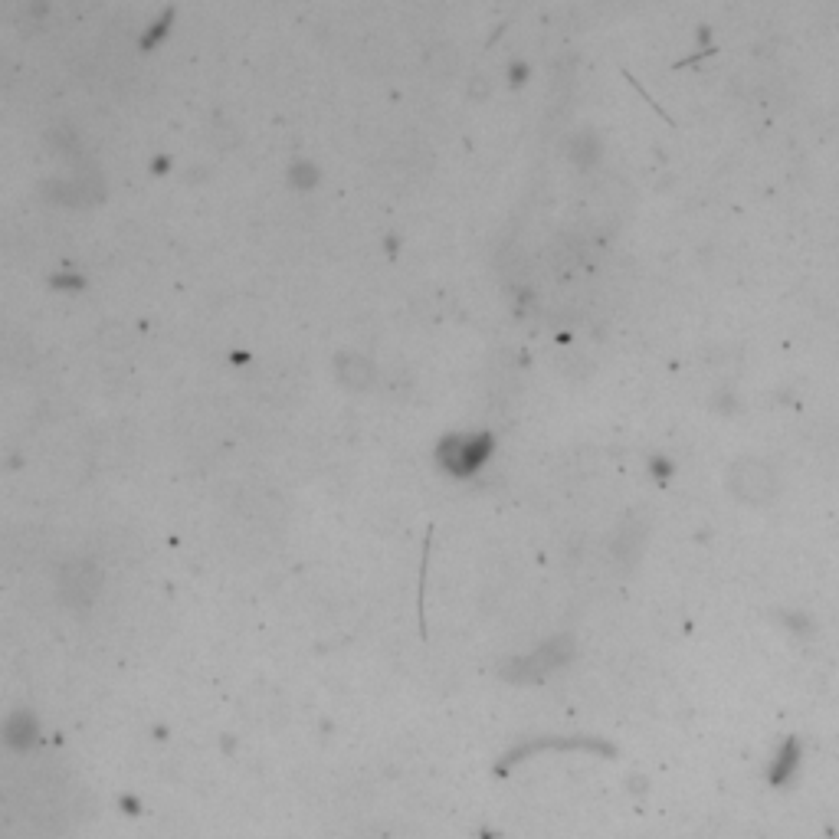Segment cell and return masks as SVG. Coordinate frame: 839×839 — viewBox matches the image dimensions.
Here are the masks:
<instances>
[{"label": "cell", "instance_id": "cell-1", "mask_svg": "<svg viewBox=\"0 0 839 839\" xmlns=\"http://www.w3.org/2000/svg\"><path fill=\"white\" fill-rule=\"evenodd\" d=\"M800 744L797 741H787L781 751H777V761L771 764V781H777V784H784V781H790V777H794L797 771H800Z\"/></svg>", "mask_w": 839, "mask_h": 839}]
</instances>
